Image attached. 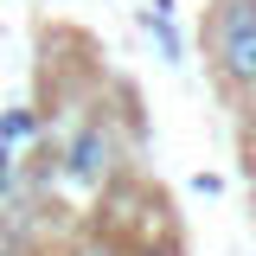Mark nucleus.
<instances>
[{
  "label": "nucleus",
  "mask_w": 256,
  "mask_h": 256,
  "mask_svg": "<svg viewBox=\"0 0 256 256\" xmlns=\"http://www.w3.org/2000/svg\"><path fill=\"white\" fill-rule=\"evenodd\" d=\"M212 58L230 90L256 96V0H218L212 13Z\"/></svg>",
  "instance_id": "obj_1"
},
{
  "label": "nucleus",
  "mask_w": 256,
  "mask_h": 256,
  "mask_svg": "<svg viewBox=\"0 0 256 256\" xmlns=\"http://www.w3.org/2000/svg\"><path fill=\"white\" fill-rule=\"evenodd\" d=\"M102 166H109V134H96V128H84V141L70 148V173H77V180H96Z\"/></svg>",
  "instance_id": "obj_2"
},
{
  "label": "nucleus",
  "mask_w": 256,
  "mask_h": 256,
  "mask_svg": "<svg viewBox=\"0 0 256 256\" xmlns=\"http://www.w3.org/2000/svg\"><path fill=\"white\" fill-rule=\"evenodd\" d=\"M250 148H256V102H250Z\"/></svg>",
  "instance_id": "obj_3"
}]
</instances>
